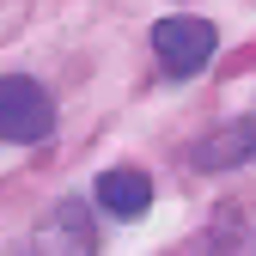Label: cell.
I'll return each instance as SVG.
<instances>
[{
    "mask_svg": "<svg viewBox=\"0 0 256 256\" xmlns=\"http://www.w3.org/2000/svg\"><path fill=\"white\" fill-rule=\"evenodd\" d=\"M55 134V98L37 86V80H24V74H6L0 80V140H12V146H37Z\"/></svg>",
    "mask_w": 256,
    "mask_h": 256,
    "instance_id": "cell-1",
    "label": "cell"
},
{
    "mask_svg": "<svg viewBox=\"0 0 256 256\" xmlns=\"http://www.w3.org/2000/svg\"><path fill=\"white\" fill-rule=\"evenodd\" d=\"M220 49V30L208 18H158L152 24V55H158V68H165L171 80H189V74H202L208 61Z\"/></svg>",
    "mask_w": 256,
    "mask_h": 256,
    "instance_id": "cell-2",
    "label": "cell"
},
{
    "mask_svg": "<svg viewBox=\"0 0 256 256\" xmlns=\"http://www.w3.org/2000/svg\"><path fill=\"white\" fill-rule=\"evenodd\" d=\"M98 208H104V214H116V220H140V214L152 208V177H146V171H134V165L104 171V177H98Z\"/></svg>",
    "mask_w": 256,
    "mask_h": 256,
    "instance_id": "cell-5",
    "label": "cell"
},
{
    "mask_svg": "<svg viewBox=\"0 0 256 256\" xmlns=\"http://www.w3.org/2000/svg\"><path fill=\"white\" fill-rule=\"evenodd\" d=\"M92 250H98L92 208H80V202H55L49 220L30 232V244H24L18 256H92Z\"/></svg>",
    "mask_w": 256,
    "mask_h": 256,
    "instance_id": "cell-3",
    "label": "cell"
},
{
    "mask_svg": "<svg viewBox=\"0 0 256 256\" xmlns=\"http://www.w3.org/2000/svg\"><path fill=\"white\" fill-rule=\"evenodd\" d=\"M189 158H196L202 171H232V165H250V158H256V110H250V116H238V122H226V128H214V134H202Z\"/></svg>",
    "mask_w": 256,
    "mask_h": 256,
    "instance_id": "cell-4",
    "label": "cell"
}]
</instances>
